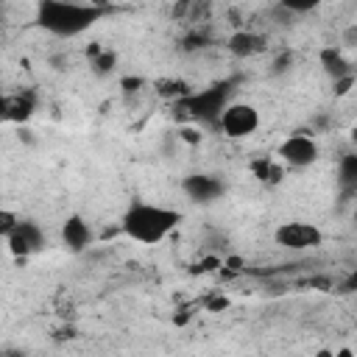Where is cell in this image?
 <instances>
[{
  "mask_svg": "<svg viewBox=\"0 0 357 357\" xmlns=\"http://www.w3.org/2000/svg\"><path fill=\"white\" fill-rule=\"evenodd\" d=\"M33 112V100L31 98H8V100H3V114L6 117H11V120H25L28 114Z\"/></svg>",
  "mask_w": 357,
  "mask_h": 357,
  "instance_id": "7c38bea8",
  "label": "cell"
},
{
  "mask_svg": "<svg viewBox=\"0 0 357 357\" xmlns=\"http://www.w3.org/2000/svg\"><path fill=\"white\" fill-rule=\"evenodd\" d=\"M100 8L92 3H75V0H39L33 20L39 28H45L53 36H78L89 25L100 20Z\"/></svg>",
  "mask_w": 357,
  "mask_h": 357,
  "instance_id": "7a4b0ae2",
  "label": "cell"
},
{
  "mask_svg": "<svg viewBox=\"0 0 357 357\" xmlns=\"http://www.w3.org/2000/svg\"><path fill=\"white\" fill-rule=\"evenodd\" d=\"M181 223V212L165 204H131L120 220V229L126 231L128 240L139 245H156L162 243L176 226Z\"/></svg>",
  "mask_w": 357,
  "mask_h": 357,
  "instance_id": "6da1fadb",
  "label": "cell"
},
{
  "mask_svg": "<svg viewBox=\"0 0 357 357\" xmlns=\"http://www.w3.org/2000/svg\"><path fill=\"white\" fill-rule=\"evenodd\" d=\"M156 89H159L162 95H167V98H184V95H190L181 81H159Z\"/></svg>",
  "mask_w": 357,
  "mask_h": 357,
  "instance_id": "9a60e30c",
  "label": "cell"
},
{
  "mask_svg": "<svg viewBox=\"0 0 357 357\" xmlns=\"http://www.w3.org/2000/svg\"><path fill=\"white\" fill-rule=\"evenodd\" d=\"M181 187H184V192H187L192 201H212V198H218V195L223 192L220 181L212 178V176H187Z\"/></svg>",
  "mask_w": 357,
  "mask_h": 357,
  "instance_id": "9c48e42d",
  "label": "cell"
},
{
  "mask_svg": "<svg viewBox=\"0 0 357 357\" xmlns=\"http://www.w3.org/2000/svg\"><path fill=\"white\" fill-rule=\"evenodd\" d=\"M178 139H184V142H190V145H198V142H201V134H198L195 128L184 126V128H178Z\"/></svg>",
  "mask_w": 357,
  "mask_h": 357,
  "instance_id": "ac0fdd59",
  "label": "cell"
},
{
  "mask_svg": "<svg viewBox=\"0 0 357 357\" xmlns=\"http://www.w3.org/2000/svg\"><path fill=\"white\" fill-rule=\"evenodd\" d=\"M42 240H45L42 229H39L36 223H31V220H20V223L11 229V234L6 237L8 251H11L14 257H28V254H33L36 248H42Z\"/></svg>",
  "mask_w": 357,
  "mask_h": 357,
  "instance_id": "8992f818",
  "label": "cell"
},
{
  "mask_svg": "<svg viewBox=\"0 0 357 357\" xmlns=\"http://www.w3.org/2000/svg\"><path fill=\"white\" fill-rule=\"evenodd\" d=\"M251 170H254V176H257L259 181H268V184H276V181L284 176V170H282L273 159H268V156L257 159V162L251 165Z\"/></svg>",
  "mask_w": 357,
  "mask_h": 357,
  "instance_id": "8fae6325",
  "label": "cell"
},
{
  "mask_svg": "<svg viewBox=\"0 0 357 357\" xmlns=\"http://www.w3.org/2000/svg\"><path fill=\"white\" fill-rule=\"evenodd\" d=\"M321 67H324V73L332 75V78L346 75V73H354V70H351V61L343 56L340 47H324V50H321Z\"/></svg>",
  "mask_w": 357,
  "mask_h": 357,
  "instance_id": "30bf717a",
  "label": "cell"
},
{
  "mask_svg": "<svg viewBox=\"0 0 357 357\" xmlns=\"http://www.w3.org/2000/svg\"><path fill=\"white\" fill-rule=\"evenodd\" d=\"M276 156H279L282 165L296 167V170H304V167H310L321 156V148H318L315 137H310V134H290V137L282 139Z\"/></svg>",
  "mask_w": 357,
  "mask_h": 357,
  "instance_id": "5b68a950",
  "label": "cell"
},
{
  "mask_svg": "<svg viewBox=\"0 0 357 357\" xmlns=\"http://www.w3.org/2000/svg\"><path fill=\"white\" fill-rule=\"evenodd\" d=\"M273 240H276V245H282L287 251H310V248H318L324 243V231L315 223L287 220V223L276 226Z\"/></svg>",
  "mask_w": 357,
  "mask_h": 357,
  "instance_id": "277c9868",
  "label": "cell"
},
{
  "mask_svg": "<svg viewBox=\"0 0 357 357\" xmlns=\"http://www.w3.org/2000/svg\"><path fill=\"white\" fill-rule=\"evenodd\" d=\"M271 3L279 6V8L287 11V14H310V11L321 8L324 0H271Z\"/></svg>",
  "mask_w": 357,
  "mask_h": 357,
  "instance_id": "4fadbf2b",
  "label": "cell"
},
{
  "mask_svg": "<svg viewBox=\"0 0 357 357\" xmlns=\"http://www.w3.org/2000/svg\"><path fill=\"white\" fill-rule=\"evenodd\" d=\"M226 47L231 56L237 59H251V56H259L265 47H268V39L257 31H237L226 39Z\"/></svg>",
  "mask_w": 357,
  "mask_h": 357,
  "instance_id": "ba28073f",
  "label": "cell"
},
{
  "mask_svg": "<svg viewBox=\"0 0 357 357\" xmlns=\"http://www.w3.org/2000/svg\"><path fill=\"white\" fill-rule=\"evenodd\" d=\"M17 223H20L17 212H14V209H6V206H0V240H6Z\"/></svg>",
  "mask_w": 357,
  "mask_h": 357,
  "instance_id": "5bb4252c",
  "label": "cell"
},
{
  "mask_svg": "<svg viewBox=\"0 0 357 357\" xmlns=\"http://www.w3.org/2000/svg\"><path fill=\"white\" fill-rule=\"evenodd\" d=\"M215 123L223 131V137H229V139H245V137L257 134V128H259V109L254 103L234 100V103H226L218 112Z\"/></svg>",
  "mask_w": 357,
  "mask_h": 357,
  "instance_id": "3957f363",
  "label": "cell"
},
{
  "mask_svg": "<svg viewBox=\"0 0 357 357\" xmlns=\"http://www.w3.org/2000/svg\"><path fill=\"white\" fill-rule=\"evenodd\" d=\"M92 67H95V73H109L114 67V53H98Z\"/></svg>",
  "mask_w": 357,
  "mask_h": 357,
  "instance_id": "e0dca14e",
  "label": "cell"
},
{
  "mask_svg": "<svg viewBox=\"0 0 357 357\" xmlns=\"http://www.w3.org/2000/svg\"><path fill=\"white\" fill-rule=\"evenodd\" d=\"M92 226L84 215H70L64 218L61 223V243L70 248V251H84L89 243H92Z\"/></svg>",
  "mask_w": 357,
  "mask_h": 357,
  "instance_id": "52a82bcc",
  "label": "cell"
},
{
  "mask_svg": "<svg viewBox=\"0 0 357 357\" xmlns=\"http://www.w3.org/2000/svg\"><path fill=\"white\" fill-rule=\"evenodd\" d=\"M332 86H335V95H337V98L349 95V92H351V86H354V73H346V75L332 78Z\"/></svg>",
  "mask_w": 357,
  "mask_h": 357,
  "instance_id": "2e32d148",
  "label": "cell"
}]
</instances>
